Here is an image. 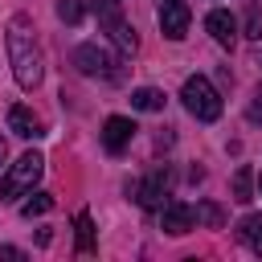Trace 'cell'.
Instances as JSON below:
<instances>
[{"instance_id":"cell-2","label":"cell","mask_w":262,"mask_h":262,"mask_svg":"<svg viewBox=\"0 0 262 262\" xmlns=\"http://www.w3.org/2000/svg\"><path fill=\"white\" fill-rule=\"evenodd\" d=\"M180 98H184V106H188V115H192V119H201V123H213V119H221V94L213 90V82H209L205 74H192V78H184V86H180Z\"/></svg>"},{"instance_id":"cell-9","label":"cell","mask_w":262,"mask_h":262,"mask_svg":"<svg viewBox=\"0 0 262 262\" xmlns=\"http://www.w3.org/2000/svg\"><path fill=\"white\" fill-rule=\"evenodd\" d=\"M205 29L213 33L217 45H233V41H237V25H233V16H229L225 8H213V12L205 16Z\"/></svg>"},{"instance_id":"cell-1","label":"cell","mask_w":262,"mask_h":262,"mask_svg":"<svg viewBox=\"0 0 262 262\" xmlns=\"http://www.w3.org/2000/svg\"><path fill=\"white\" fill-rule=\"evenodd\" d=\"M4 45H8V66H12L16 86H20V90H37L41 78H45V57H41L37 37L25 29V20H12V25H8Z\"/></svg>"},{"instance_id":"cell-20","label":"cell","mask_w":262,"mask_h":262,"mask_svg":"<svg viewBox=\"0 0 262 262\" xmlns=\"http://www.w3.org/2000/svg\"><path fill=\"white\" fill-rule=\"evenodd\" d=\"M94 8H98V20H111L123 12V0H94Z\"/></svg>"},{"instance_id":"cell-4","label":"cell","mask_w":262,"mask_h":262,"mask_svg":"<svg viewBox=\"0 0 262 262\" xmlns=\"http://www.w3.org/2000/svg\"><path fill=\"white\" fill-rule=\"evenodd\" d=\"M74 66H78L86 78H119V61H115V53L98 49L94 41H86V45L74 49Z\"/></svg>"},{"instance_id":"cell-8","label":"cell","mask_w":262,"mask_h":262,"mask_svg":"<svg viewBox=\"0 0 262 262\" xmlns=\"http://www.w3.org/2000/svg\"><path fill=\"white\" fill-rule=\"evenodd\" d=\"M131 135H135V123H131V119H123V115H111V119L102 123V147H106L111 156L127 151Z\"/></svg>"},{"instance_id":"cell-5","label":"cell","mask_w":262,"mask_h":262,"mask_svg":"<svg viewBox=\"0 0 262 262\" xmlns=\"http://www.w3.org/2000/svg\"><path fill=\"white\" fill-rule=\"evenodd\" d=\"M168 188H172V172H168V168H156V172H147L131 192H135V201H139L143 209H160L164 196H168Z\"/></svg>"},{"instance_id":"cell-18","label":"cell","mask_w":262,"mask_h":262,"mask_svg":"<svg viewBox=\"0 0 262 262\" xmlns=\"http://www.w3.org/2000/svg\"><path fill=\"white\" fill-rule=\"evenodd\" d=\"M57 16H61L66 25H78V20L86 16V0H57Z\"/></svg>"},{"instance_id":"cell-13","label":"cell","mask_w":262,"mask_h":262,"mask_svg":"<svg viewBox=\"0 0 262 262\" xmlns=\"http://www.w3.org/2000/svg\"><path fill=\"white\" fill-rule=\"evenodd\" d=\"M131 106L135 111H164V94L156 86H139V90H131Z\"/></svg>"},{"instance_id":"cell-6","label":"cell","mask_w":262,"mask_h":262,"mask_svg":"<svg viewBox=\"0 0 262 262\" xmlns=\"http://www.w3.org/2000/svg\"><path fill=\"white\" fill-rule=\"evenodd\" d=\"M156 16H160V29H164L168 41H180V37L188 33V25H192V12H188L184 0H160Z\"/></svg>"},{"instance_id":"cell-17","label":"cell","mask_w":262,"mask_h":262,"mask_svg":"<svg viewBox=\"0 0 262 262\" xmlns=\"http://www.w3.org/2000/svg\"><path fill=\"white\" fill-rule=\"evenodd\" d=\"M242 37H250V41H262V4H250V8H246Z\"/></svg>"},{"instance_id":"cell-22","label":"cell","mask_w":262,"mask_h":262,"mask_svg":"<svg viewBox=\"0 0 262 262\" xmlns=\"http://www.w3.org/2000/svg\"><path fill=\"white\" fill-rule=\"evenodd\" d=\"M0 258H25V250H16V246H0Z\"/></svg>"},{"instance_id":"cell-7","label":"cell","mask_w":262,"mask_h":262,"mask_svg":"<svg viewBox=\"0 0 262 262\" xmlns=\"http://www.w3.org/2000/svg\"><path fill=\"white\" fill-rule=\"evenodd\" d=\"M160 225H164V233L180 237V233H188V229L196 225V209H192V205H184V201H168V205H164V213H160Z\"/></svg>"},{"instance_id":"cell-19","label":"cell","mask_w":262,"mask_h":262,"mask_svg":"<svg viewBox=\"0 0 262 262\" xmlns=\"http://www.w3.org/2000/svg\"><path fill=\"white\" fill-rule=\"evenodd\" d=\"M196 221H205V225H221V209H217L213 201H205V205H196Z\"/></svg>"},{"instance_id":"cell-12","label":"cell","mask_w":262,"mask_h":262,"mask_svg":"<svg viewBox=\"0 0 262 262\" xmlns=\"http://www.w3.org/2000/svg\"><path fill=\"white\" fill-rule=\"evenodd\" d=\"M237 237L254 250V254H262V213H250V217H242V225H237Z\"/></svg>"},{"instance_id":"cell-24","label":"cell","mask_w":262,"mask_h":262,"mask_svg":"<svg viewBox=\"0 0 262 262\" xmlns=\"http://www.w3.org/2000/svg\"><path fill=\"white\" fill-rule=\"evenodd\" d=\"M0 160H4V139H0Z\"/></svg>"},{"instance_id":"cell-15","label":"cell","mask_w":262,"mask_h":262,"mask_svg":"<svg viewBox=\"0 0 262 262\" xmlns=\"http://www.w3.org/2000/svg\"><path fill=\"white\" fill-rule=\"evenodd\" d=\"M250 188H254V172H250V168H237V172H233V201H242V205L254 201Z\"/></svg>"},{"instance_id":"cell-16","label":"cell","mask_w":262,"mask_h":262,"mask_svg":"<svg viewBox=\"0 0 262 262\" xmlns=\"http://www.w3.org/2000/svg\"><path fill=\"white\" fill-rule=\"evenodd\" d=\"M74 229H78V250L90 254V250H94V221H90V213H78Z\"/></svg>"},{"instance_id":"cell-10","label":"cell","mask_w":262,"mask_h":262,"mask_svg":"<svg viewBox=\"0 0 262 262\" xmlns=\"http://www.w3.org/2000/svg\"><path fill=\"white\" fill-rule=\"evenodd\" d=\"M8 131L20 135V139H37V135H45V131H41V119H37L29 106H12V111H8Z\"/></svg>"},{"instance_id":"cell-21","label":"cell","mask_w":262,"mask_h":262,"mask_svg":"<svg viewBox=\"0 0 262 262\" xmlns=\"http://www.w3.org/2000/svg\"><path fill=\"white\" fill-rule=\"evenodd\" d=\"M250 123H262V86L254 90V102H250Z\"/></svg>"},{"instance_id":"cell-11","label":"cell","mask_w":262,"mask_h":262,"mask_svg":"<svg viewBox=\"0 0 262 262\" xmlns=\"http://www.w3.org/2000/svg\"><path fill=\"white\" fill-rule=\"evenodd\" d=\"M98 25L111 33V41H115L123 53H135V49H139V37H135V29L123 20V12H119V16H111V20H98Z\"/></svg>"},{"instance_id":"cell-14","label":"cell","mask_w":262,"mask_h":262,"mask_svg":"<svg viewBox=\"0 0 262 262\" xmlns=\"http://www.w3.org/2000/svg\"><path fill=\"white\" fill-rule=\"evenodd\" d=\"M49 209H53V196H49V192H33V196L20 205V217H29V221H33V217H45Z\"/></svg>"},{"instance_id":"cell-3","label":"cell","mask_w":262,"mask_h":262,"mask_svg":"<svg viewBox=\"0 0 262 262\" xmlns=\"http://www.w3.org/2000/svg\"><path fill=\"white\" fill-rule=\"evenodd\" d=\"M41 172H45L41 151H25V156L4 172V180H0V201H16V196H25V192L41 180Z\"/></svg>"},{"instance_id":"cell-23","label":"cell","mask_w":262,"mask_h":262,"mask_svg":"<svg viewBox=\"0 0 262 262\" xmlns=\"http://www.w3.org/2000/svg\"><path fill=\"white\" fill-rule=\"evenodd\" d=\"M258 196H262V172H258Z\"/></svg>"}]
</instances>
